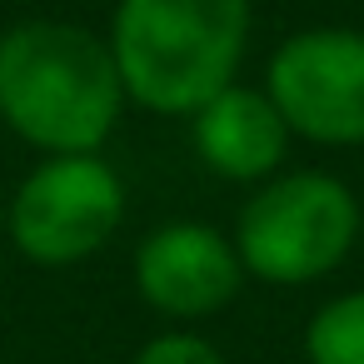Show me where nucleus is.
<instances>
[{
    "instance_id": "obj_5",
    "label": "nucleus",
    "mask_w": 364,
    "mask_h": 364,
    "mask_svg": "<svg viewBox=\"0 0 364 364\" xmlns=\"http://www.w3.org/2000/svg\"><path fill=\"white\" fill-rule=\"evenodd\" d=\"M289 135L309 145H364V31L309 26L274 46L259 85Z\"/></svg>"
},
{
    "instance_id": "obj_8",
    "label": "nucleus",
    "mask_w": 364,
    "mask_h": 364,
    "mask_svg": "<svg viewBox=\"0 0 364 364\" xmlns=\"http://www.w3.org/2000/svg\"><path fill=\"white\" fill-rule=\"evenodd\" d=\"M309 364H364V289L324 299L304 324Z\"/></svg>"
},
{
    "instance_id": "obj_9",
    "label": "nucleus",
    "mask_w": 364,
    "mask_h": 364,
    "mask_svg": "<svg viewBox=\"0 0 364 364\" xmlns=\"http://www.w3.org/2000/svg\"><path fill=\"white\" fill-rule=\"evenodd\" d=\"M135 364H225V354L205 339V334H190V329H170V334H155Z\"/></svg>"
},
{
    "instance_id": "obj_3",
    "label": "nucleus",
    "mask_w": 364,
    "mask_h": 364,
    "mask_svg": "<svg viewBox=\"0 0 364 364\" xmlns=\"http://www.w3.org/2000/svg\"><path fill=\"white\" fill-rule=\"evenodd\" d=\"M359 200L339 175H269L235 220V255L259 284H314L344 264L359 240Z\"/></svg>"
},
{
    "instance_id": "obj_6",
    "label": "nucleus",
    "mask_w": 364,
    "mask_h": 364,
    "mask_svg": "<svg viewBox=\"0 0 364 364\" xmlns=\"http://www.w3.org/2000/svg\"><path fill=\"white\" fill-rule=\"evenodd\" d=\"M245 284L235 240L205 220H170L135 250V289L165 319H210Z\"/></svg>"
},
{
    "instance_id": "obj_4",
    "label": "nucleus",
    "mask_w": 364,
    "mask_h": 364,
    "mask_svg": "<svg viewBox=\"0 0 364 364\" xmlns=\"http://www.w3.org/2000/svg\"><path fill=\"white\" fill-rule=\"evenodd\" d=\"M125 220V180L105 155H46L6 200L11 245L46 269L100 255Z\"/></svg>"
},
{
    "instance_id": "obj_2",
    "label": "nucleus",
    "mask_w": 364,
    "mask_h": 364,
    "mask_svg": "<svg viewBox=\"0 0 364 364\" xmlns=\"http://www.w3.org/2000/svg\"><path fill=\"white\" fill-rule=\"evenodd\" d=\"M250 26V0H115L105 46L130 105L190 120L235 85Z\"/></svg>"
},
{
    "instance_id": "obj_7",
    "label": "nucleus",
    "mask_w": 364,
    "mask_h": 364,
    "mask_svg": "<svg viewBox=\"0 0 364 364\" xmlns=\"http://www.w3.org/2000/svg\"><path fill=\"white\" fill-rule=\"evenodd\" d=\"M190 140L205 170L235 185H264L289 155V125L264 90L225 85L210 105L190 115Z\"/></svg>"
},
{
    "instance_id": "obj_1",
    "label": "nucleus",
    "mask_w": 364,
    "mask_h": 364,
    "mask_svg": "<svg viewBox=\"0 0 364 364\" xmlns=\"http://www.w3.org/2000/svg\"><path fill=\"white\" fill-rule=\"evenodd\" d=\"M125 105L115 55L90 26L36 16L0 31V125L31 150L100 155Z\"/></svg>"
},
{
    "instance_id": "obj_10",
    "label": "nucleus",
    "mask_w": 364,
    "mask_h": 364,
    "mask_svg": "<svg viewBox=\"0 0 364 364\" xmlns=\"http://www.w3.org/2000/svg\"><path fill=\"white\" fill-rule=\"evenodd\" d=\"M0 235H6V200H0Z\"/></svg>"
}]
</instances>
